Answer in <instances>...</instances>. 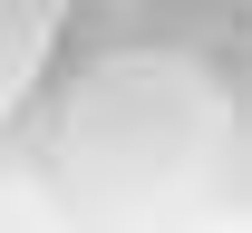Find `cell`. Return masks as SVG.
I'll return each instance as SVG.
<instances>
[{"mask_svg": "<svg viewBox=\"0 0 252 233\" xmlns=\"http://www.w3.org/2000/svg\"><path fill=\"white\" fill-rule=\"evenodd\" d=\"M68 20H78V0H0V136H10V117L30 107V88L49 78Z\"/></svg>", "mask_w": 252, "mask_h": 233, "instance_id": "6da1fadb", "label": "cell"}]
</instances>
